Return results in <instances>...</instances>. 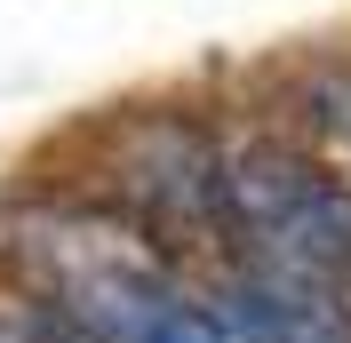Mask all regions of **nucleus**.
<instances>
[{
	"mask_svg": "<svg viewBox=\"0 0 351 343\" xmlns=\"http://www.w3.org/2000/svg\"><path fill=\"white\" fill-rule=\"evenodd\" d=\"M319 128H328V144H335L328 168L351 184V80H328V88H319Z\"/></svg>",
	"mask_w": 351,
	"mask_h": 343,
	"instance_id": "obj_2",
	"label": "nucleus"
},
{
	"mask_svg": "<svg viewBox=\"0 0 351 343\" xmlns=\"http://www.w3.org/2000/svg\"><path fill=\"white\" fill-rule=\"evenodd\" d=\"M0 343H64L40 311H24V303H0Z\"/></svg>",
	"mask_w": 351,
	"mask_h": 343,
	"instance_id": "obj_3",
	"label": "nucleus"
},
{
	"mask_svg": "<svg viewBox=\"0 0 351 343\" xmlns=\"http://www.w3.org/2000/svg\"><path fill=\"white\" fill-rule=\"evenodd\" d=\"M0 279L64 343H247L192 263L104 200H24L0 215Z\"/></svg>",
	"mask_w": 351,
	"mask_h": 343,
	"instance_id": "obj_1",
	"label": "nucleus"
}]
</instances>
